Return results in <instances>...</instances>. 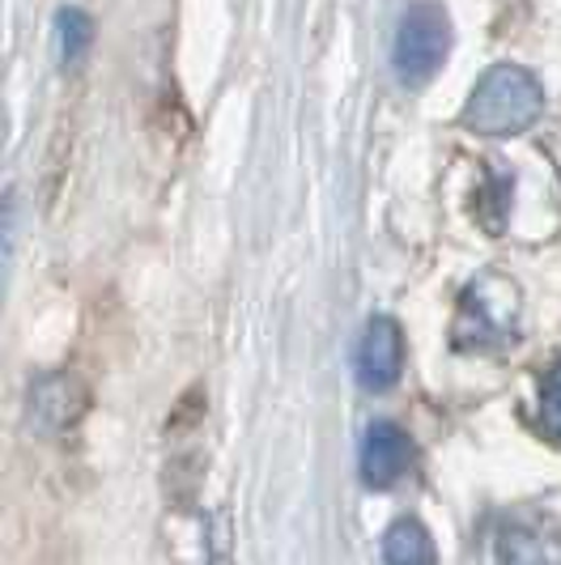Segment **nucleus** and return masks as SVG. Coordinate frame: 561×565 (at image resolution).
<instances>
[{
    "label": "nucleus",
    "mask_w": 561,
    "mask_h": 565,
    "mask_svg": "<svg viewBox=\"0 0 561 565\" xmlns=\"http://www.w3.org/2000/svg\"><path fill=\"white\" fill-rule=\"evenodd\" d=\"M540 111H544V89L532 73L519 64H494L468 94L464 128H473L480 137H515L532 128Z\"/></svg>",
    "instance_id": "obj_1"
},
{
    "label": "nucleus",
    "mask_w": 561,
    "mask_h": 565,
    "mask_svg": "<svg viewBox=\"0 0 561 565\" xmlns=\"http://www.w3.org/2000/svg\"><path fill=\"white\" fill-rule=\"evenodd\" d=\"M519 332V294L506 277H477L464 289L451 344L459 353H498Z\"/></svg>",
    "instance_id": "obj_2"
},
{
    "label": "nucleus",
    "mask_w": 561,
    "mask_h": 565,
    "mask_svg": "<svg viewBox=\"0 0 561 565\" xmlns=\"http://www.w3.org/2000/svg\"><path fill=\"white\" fill-rule=\"evenodd\" d=\"M451 52V18L443 4L434 0H417L409 4V13L400 18V30H395V52L392 64L400 73V82L409 85H425Z\"/></svg>",
    "instance_id": "obj_3"
},
{
    "label": "nucleus",
    "mask_w": 561,
    "mask_h": 565,
    "mask_svg": "<svg viewBox=\"0 0 561 565\" xmlns=\"http://www.w3.org/2000/svg\"><path fill=\"white\" fill-rule=\"evenodd\" d=\"M358 383L366 392H392L400 383V370H404V328L395 323L392 315H374L362 328L358 340Z\"/></svg>",
    "instance_id": "obj_4"
},
{
    "label": "nucleus",
    "mask_w": 561,
    "mask_h": 565,
    "mask_svg": "<svg viewBox=\"0 0 561 565\" xmlns=\"http://www.w3.org/2000/svg\"><path fill=\"white\" fill-rule=\"evenodd\" d=\"M498 565H561V523L549 514H515L494 540Z\"/></svg>",
    "instance_id": "obj_5"
},
{
    "label": "nucleus",
    "mask_w": 561,
    "mask_h": 565,
    "mask_svg": "<svg viewBox=\"0 0 561 565\" xmlns=\"http://www.w3.org/2000/svg\"><path fill=\"white\" fill-rule=\"evenodd\" d=\"M413 463H417V447H413V438L395 422H374L366 429V438H362L366 489H374V493L392 489V484H400L413 472Z\"/></svg>",
    "instance_id": "obj_6"
},
{
    "label": "nucleus",
    "mask_w": 561,
    "mask_h": 565,
    "mask_svg": "<svg viewBox=\"0 0 561 565\" xmlns=\"http://www.w3.org/2000/svg\"><path fill=\"white\" fill-rule=\"evenodd\" d=\"M85 413V387L73 374H47L34 383L30 392V417L39 422V429L60 434V429H73Z\"/></svg>",
    "instance_id": "obj_7"
},
{
    "label": "nucleus",
    "mask_w": 561,
    "mask_h": 565,
    "mask_svg": "<svg viewBox=\"0 0 561 565\" xmlns=\"http://www.w3.org/2000/svg\"><path fill=\"white\" fill-rule=\"evenodd\" d=\"M383 565H438V544L421 519H395L383 536Z\"/></svg>",
    "instance_id": "obj_8"
},
{
    "label": "nucleus",
    "mask_w": 561,
    "mask_h": 565,
    "mask_svg": "<svg viewBox=\"0 0 561 565\" xmlns=\"http://www.w3.org/2000/svg\"><path fill=\"white\" fill-rule=\"evenodd\" d=\"M56 39H60V60H64V64H77V60L85 56V47H89V39H94L89 13L64 4L56 13Z\"/></svg>",
    "instance_id": "obj_9"
},
{
    "label": "nucleus",
    "mask_w": 561,
    "mask_h": 565,
    "mask_svg": "<svg viewBox=\"0 0 561 565\" xmlns=\"http://www.w3.org/2000/svg\"><path fill=\"white\" fill-rule=\"evenodd\" d=\"M540 429L561 443V358L549 366L544 383H540Z\"/></svg>",
    "instance_id": "obj_10"
},
{
    "label": "nucleus",
    "mask_w": 561,
    "mask_h": 565,
    "mask_svg": "<svg viewBox=\"0 0 561 565\" xmlns=\"http://www.w3.org/2000/svg\"><path fill=\"white\" fill-rule=\"evenodd\" d=\"M204 557H209V565H230V532H225L222 514H213V523H209V544H204Z\"/></svg>",
    "instance_id": "obj_11"
}]
</instances>
